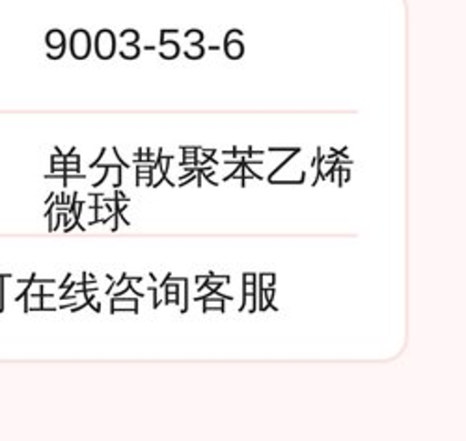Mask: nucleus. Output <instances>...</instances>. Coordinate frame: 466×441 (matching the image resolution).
Returning a JSON list of instances; mask_svg holds the SVG:
<instances>
[{
	"instance_id": "15",
	"label": "nucleus",
	"mask_w": 466,
	"mask_h": 441,
	"mask_svg": "<svg viewBox=\"0 0 466 441\" xmlns=\"http://www.w3.org/2000/svg\"><path fill=\"white\" fill-rule=\"evenodd\" d=\"M187 37H188V42H190V44H200V42H202V37H204V34H202V32H198V30H190V32L187 34Z\"/></svg>"
},
{
	"instance_id": "13",
	"label": "nucleus",
	"mask_w": 466,
	"mask_h": 441,
	"mask_svg": "<svg viewBox=\"0 0 466 441\" xmlns=\"http://www.w3.org/2000/svg\"><path fill=\"white\" fill-rule=\"evenodd\" d=\"M177 53H179V49H177L176 44H165V45H163V51H161L163 58H176Z\"/></svg>"
},
{
	"instance_id": "22",
	"label": "nucleus",
	"mask_w": 466,
	"mask_h": 441,
	"mask_svg": "<svg viewBox=\"0 0 466 441\" xmlns=\"http://www.w3.org/2000/svg\"><path fill=\"white\" fill-rule=\"evenodd\" d=\"M204 156H206L208 160H211V158L215 156V151H213V149H206V151H204Z\"/></svg>"
},
{
	"instance_id": "10",
	"label": "nucleus",
	"mask_w": 466,
	"mask_h": 441,
	"mask_svg": "<svg viewBox=\"0 0 466 441\" xmlns=\"http://www.w3.org/2000/svg\"><path fill=\"white\" fill-rule=\"evenodd\" d=\"M338 168V186H345L349 181H351V170L349 166H336Z\"/></svg>"
},
{
	"instance_id": "21",
	"label": "nucleus",
	"mask_w": 466,
	"mask_h": 441,
	"mask_svg": "<svg viewBox=\"0 0 466 441\" xmlns=\"http://www.w3.org/2000/svg\"><path fill=\"white\" fill-rule=\"evenodd\" d=\"M66 163H81V156L75 153H69V155H66Z\"/></svg>"
},
{
	"instance_id": "19",
	"label": "nucleus",
	"mask_w": 466,
	"mask_h": 441,
	"mask_svg": "<svg viewBox=\"0 0 466 441\" xmlns=\"http://www.w3.org/2000/svg\"><path fill=\"white\" fill-rule=\"evenodd\" d=\"M147 291H149V293H153V307L157 309V307L161 306V300H159V296H157V291H159V289L155 287V286H149V287H147Z\"/></svg>"
},
{
	"instance_id": "2",
	"label": "nucleus",
	"mask_w": 466,
	"mask_h": 441,
	"mask_svg": "<svg viewBox=\"0 0 466 441\" xmlns=\"http://www.w3.org/2000/svg\"><path fill=\"white\" fill-rule=\"evenodd\" d=\"M96 53L101 60H110L116 53V35L110 30H101L96 35Z\"/></svg>"
},
{
	"instance_id": "16",
	"label": "nucleus",
	"mask_w": 466,
	"mask_h": 441,
	"mask_svg": "<svg viewBox=\"0 0 466 441\" xmlns=\"http://www.w3.org/2000/svg\"><path fill=\"white\" fill-rule=\"evenodd\" d=\"M88 307H92L96 313H101V304L96 298V293H88Z\"/></svg>"
},
{
	"instance_id": "23",
	"label": "nucleus",
	"mask_w": 466,
	"mask_h": 441,
	"mask_svg": "<svg viewBox=\"0 0 466 441\" xmlns=\"http://www.w3.org/2000/svg\"><path fill=\"white\" fill-rule=\"evenodd\" d=\"M0 277H6L8 279V277H12V274H0Z\"/></svg>"
},
{
	"instance_id": "3",
	"label": "nucleus",
	"mask_w": 466,
	"mask_h": 441,
	"mask_svg": "<svg viewBox=\"0 0 466 441\" xmlns=\"http://www.w3.org/2000/svg\"><path fill=\"white\" fill-rule=\"evenodd\" d=\"M120 311H131L138 315V296H112L110 298V313L116 315Z\"/></svg>"
},
{
	"instance_id": "14",
	"label": "nucleus",
	"mask_w": 466,
	"mask_h": 441,
	"mask_svg": "<svg viewBox=\"0 0 466 441\" xmlns=\"http://www.w3.org/2000/svg\"><path fill=\"white\" fill-rule=\"evenodd\" d=\"M213 276V272H206V274H202V276H197V287H198V291H204L206 289V284H208V279Z\"/></svg>"
},
{
	"instance_id": "9",
	"label": "nucleus",
	"mask_w": 466,
	"mask_h": 441,
	"mask_svg": "<svg viewBox=\"0 0 466 441\" xmlns=\"http://www.w3.org/2000/svg\"><path fill=\"white\" fill-rule=\"evenodd\" d=\"M163 181H168V177H167V174L161 170L159 165H155L153 170H151V186L157 188Z\"/></svg>"
},
{
	"instance_id": "12",
	"label": "nucleus",
	"mask_w": 466,
	"mask_h": 441,
	"mask_svg": "<svg viewBox=\"0 0 466 441\" xmlns=\"http://www.w3.org/2000/svg\"><path fill=\"white\" fill-rule=\"evenodd\" d=\"M190 60H197V58H202L204 56V49L200 47V44H192L188 49H187V53H185Z\"/></svg>"
},
{
	"instance_id": "18",
	"label": "nucleus",
	"mask_w": 466,
	"mask_h": 441,
	"mask_svg": "<svg viewBox=\"0 0 466 441\" xmlns=\"http://www.w3.org/2000/svg\"><path fill=\"white\" fill-rule=\"evenodd\" d=\"M5 282L6 277H0V313L5 311Z\"/></svg>"
},
{
	"instance_id": "7",
	"label": "nucleus",
	"mask_w": 466,
	"mask_h": 441,
	"mask_svg": "<svg viewBox=\"0 0 466 441\" xmlns=\"http://www.w3.org/2000/svg\"><path fill=\"white\" fill-rule=\"evenodd\" d=\"M256 284H258V274L256 272H247L243 276V296L254 295L256 293Z\"/></svg>"
},
{
	"instance_id": "5",
	"label": "nucleus",
	"mask_w": 466,
	"mask_h": 441,
	"mask_svg": "<svg viewBox=\"0 0 466 441\" xmlns=\"http://www.w3.org/2000/svg\"><path fill=\"white\" fill-rule=\"evenodd\" d=\"M202 300V306H204V313H209V311H220V313H224V304H226V300H233V296H224V295H220L218 291H215V293H208L206 296H198L197 298V302H200Z\"/></svg>"
},
{
	"instance_id": "4",
	"label": "nucleus",
	"mask_w": 466,
	"mask_h": 441,
	"mask_svg": "<svg viewBox=\"0 0 466 441\" xmlns=\"http://www.w3.org/2000/svg\"><path fill=\"white\" fill-rule=\"evenodd\" d=\"M47 47H49V56L51 58H60L66 51V35L62 30H51L46 37Z\"/></svg>"
},
{
	"instance_id": "11",
	"label": "nucleus",
	"mask_w": 466,
	"mask_h": 441,
	"mask_svg": "<svg viewBox=\"0 0 466 441\" xmlns=\"http://www.w3.org/2000/svg\"><path fill=\"white\" fill-rule=\"evenodd\" d=\"M140 55V49L137 47V44H127L124 49H122V56L127 58V60H133Z\"/></svg>"
},
{
	"instance_id": "20",
	"label": "nucleus",
	"mask_w": 466,
	"mask_h": 441,
	"mask_svg": "<svg viewBox=\"0 0 466 441\" xmlns=\"http://www.w3.org/2000/svg\"><path fill=\"white\" fill-rule=\"evenodd\" d=\"M165 302H167V306H170V304H179V293H165Z\"/></svg>"
},
{
	"instance_id": "8",
	"label": "nucleus",
	"mask_w": 466,
	"mask_h": 441,
	"mask_svg": "<svg viewBox=\"0 0 466 441\" xmlns=\"http://www.w3.org/2000/svg\"><path fill=\"white\" fill-rule=\"evenodd\" d=\"M258 282L261 286V289H270L277 286V274L275 272H261L258 276Z\"/></svg>"
},
{
	"instance_id": "6",
	"label": "nucleus",
	"mask_w": 466,
	"mask_h": 441,
	"mask_svg": "<svg viewBox=\"0 0 466 441\" xmlns=\"http://www.w3.org/2000/svg\"><path fill=\"white\" fill-rule=\"evenodd\" d=\"M243 53H245L243 44L238 42V39H233L231 34H228V37H226V55H228V58L239 60L243 56Z\"/></svg>"
},
{
	"instance_id": "1",
	"label": "nucleus",
	"mask_w": 466,
	"mask_h": 441,
	"mask_svg": "<svg viewBox=\"0 0 466 441\" xmlns=\"http://www.w3.org/2000/svg\"><path fill=\"white\" fill-rule=\"evenodd\" d=\"M69 51L73 55V58L76 60H86L92 53V37L86 30H75L71 35L69 42Z\"/></svg>"
},
{
	"instance_id": "17",
	"label": "nucleus",
	"mask_w": 466,
	"mask_h": 441,
	"mask_svg": "<svg viewBox=\"0 0 466 441\" xmlns=\"http://www.w3.org/2000/svg\"><path fill=\"white\" fill-rule=\"evenodd\" d=\"M122 37H124V42H127V44H137L138 34H137L135 30H126V32L122 34Z\"/></svg>"
}]
</instances>
